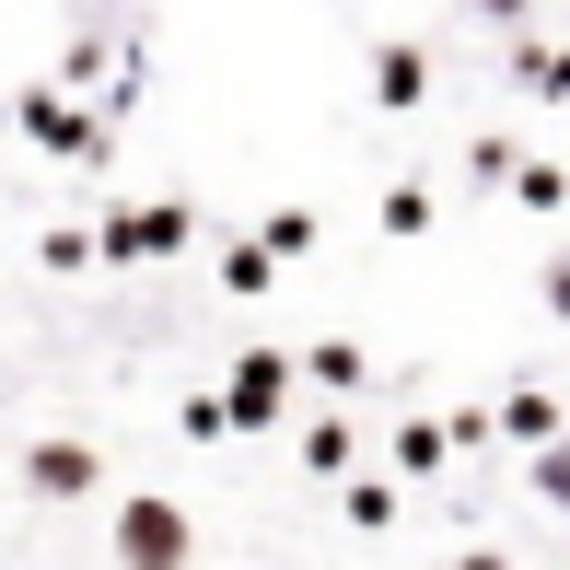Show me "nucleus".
Masks as SVG:
<instances>
[{
	"label": "nucleus",
	"mask_w": 570,
	"mask_h": 570,
	"mask_svg": "<svg viewBox=\"0 0 570 570\" xmlns=\"http://www.w3.org/2000/svg\"><path fill=\"white\" fill-rule=\"evenodd\" d=\"M187 559H198L187 501H164V489H128V501H117V570H187Z\"/></svg>",
	"instance_id": "nucleus-1"
},
{
	"label": "nucleus",
	"mask_w": 570,
	"mask_h": 570,
	"mask_svg": "<svg viewBox=\"0 0 570 570\" xmlns=\"http://www.w3.org/2000/svg\"><path fill=\"white\" fill-rule=\"evenodd\" d=\"M279 396H292V350H245V373H233V396H222V431L279 420Z\"/></svg>",
	"instance_id": "nucleus-2"
},
{
	"label": "nucleus",
	"mask_w": 570,
	"mask_h": 570,
	"mask_svg": "<svg viewBox=\"0 0 570 570\" xmlns=\"http://www.w3.org/2000/svg\"><path fill=\"white\" fill-rule=\"evenodd\" d=\"M94 478H106L94 443H23V489H36V501H82Z\"/></svg>",
	"instance_id": "nucleus-3"
},
{
	"label": "nucleus",
	"mask_w": 570,
	"mask_h": 570,
	"mask_svg": "<svg viewBox=\"0 0 570 570\" xmlns=\"http://www.w3.org/2000/svg\"><path fill=\"white\" fill-rule=\"evenodd\" d=\"M373 106H396V117H407V106H431V47H407V36H396V47H373Z\"/></svg>",
	"instance_id": "nucleus-4"
},
{
	"label": "nucleus",
	"mask_w": 570,
	"mask_h": 570,
	"mask_svg": "<svg viewBox=\"0 0 570 570\" xmlns=\"http://www.w3.org/2000/svg\"><path fill=\"white\" fill-rule=\"evenodd\" d=\"M187 245V210H117L106 222V256H175Z\"/></svg>",
	"instance_id": "nucleus-5"
},
{
	"label": "nucleus",
	"mask_w": 570,
	"mask_h": 570,
	"mask_svg": "<svg viewBox=\"0 0 570 570\" xmlns=\"http://www.w3.org/2000/svg\"><path fill=\"white\" fill-rule=\"evenodd\" d=\"M512 82H524L535 106H570V47H512Z\"/></svg>",
	"instance_id": "nucleus-6"
},
{
	"label": "nucleus",
	"mask_w": 570,
	"mask_h": 570,
	"mask_svg": "<svg viewBox=\"0 0 570 570\" xmlns=\"http://www.w3.org/2000/svg\"><path fill=\"white\" fill-rule=\"evenodd\" d=\"M268 279H279L268 245H233V256H222V292H268Z\"/></svg>",
	"instance_id": "nucleus-7"
},
{
	"label": "nucleus",
	"mask_w": 570,
	"mask_h": 570,
	"mask_svg": "<svg viewBox=\"0 0 570 570\" xmlns=\"http://www.w3.org/2000/svg\"><path fill=\"white\" fill-rule=\"evenodd\" d=\"M303 465H315V478H338V465H350V420H315V431H303Z\"/></svg>",
	"instance_id": "nucleus-8"
},
{
	"label": "nucleus",
	"mask_w": 570,
	"mask_h": 570,
	"mask_svg": "<svg viewBox=\"0 0 570 570\" xmlns=\"http://www.w3.org/2000/svg\"><path fill=\"white\" fill-rule=\"evenodd\" d=\"M303 361H315V384H338V396H350V384H361V350H350V338H315V350H303Z\"/></svg>",
	"instance_id": "nucleus-9"
},
{
	"label": "nucleus",
	"mask_w": 570,
	"mask_h": 570,
	"mask_svg": "<svg viewBox=\"0 0 570 570\" xmlns=\"http://www.w3.org/2000/svg\"><path fill=\"white\" fill-rule=\"evenodd\" d=\"M23 128H36V140H59V151H82V128H70L59 94H36V106H23Z\"/></svg>",
	"instance_id": "nucleus-10"
},
{
	"label": "nucleus",
	"mask_w": 570,
	"mask_h": 570,
	"mask_svg": "<svg viewBox=\"0 0 570 570\" xmlns=\"http://www.w3.org/2000/svg\"><path fill=\"white\" fill-rule=\"evenodd\" d=\"M256 245H268V256H315V210H279L268 233H256Z\"/></svg>",
	"instance_id": "nucleus-11"
},
{
	"label": "nucleus",
	"mask_w": 570,
	"mask_h": 570,
	"mask_svg": "<svg viewBox=\"0 0 570 570\" xmlns=\"http://www.w3.org/2000/svg\"><path fill=\"white\" fill-rule=\"evenodd\" d=\"M501 431H524V443H548V431H559V407H548V396H501Z\"/></svg>",
	"instance_id": "nucleus-12"
},
{
	"label": "nucleus",
	"mask_w": 570,
	"mask_h": 570,
	"mask_svg": "<svg viewBox=\"0 0 570 570\" xmlns=\"http://www.w3.org/2000/svg\"><path fill=\"white\" fill-rule=\"evenodd\" d=\"M535 489H548V501L570 512V443H535Z\"/></svg>",
	"instance_id": "nucleus-13"
},
{
	"label": "nucleus",
	"mask_w": 570,
	"mask_h": 570,
	"mask_svg": "<svg viewBox=\"0 0 570 570\" xmlns=\"http://www.w3.org/2000/svg\"><path fill=\"white\" fill-rule=\"evenodd\" d=\"M548 315H570V256H548Z\"/></svg>",
	"instance_id": "nucleus-14"
},
{
	"label": "nucleus",
	"mask_w": 570,
	"mask_h": 570,
	"mask_svg": "<svg viewBox=\"0 0 570 570\" xmlns=\"http://www.w3.org/2000/svg\"><path fill=\"white\" fill-rule=\"evenodd\" d=\"M465 12H478V23H524V0H465Z\"/></svg>",
	"instance_id": "nucleus-15"
},
{
	"label": "nucleus",
	"mask_w": 570,
	"mask_h": 570,
	"mask_svg": "<svg viewBox=\"0 0 570 570\" xmlns=\"http://www.w3.org/2000/svg\"><path fill=\"white\" fill-rule=\"evenodd\" d=\"M454 570H501V548H465V559H454Z\"/></svg>",
	"instance_id": "nucleus-16"
}]
</instances>
